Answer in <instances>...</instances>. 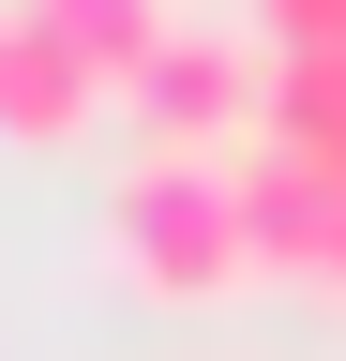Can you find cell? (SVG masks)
<instances>
[{
  "label": "cell",
  "instance_id": "6da1fadb",
  "mask_svg": "<svg viewBox=\"0 0 346 361\" xmlns=\"http://www.w3.org/2000/svg\"><path fill=\"white\" fill-rule=\"evenodd\" d=\"M106 256L151 301H226L256 286V211H241V151H151L106 196Z\"/></svg>",
  "mask_w": 346,
  "mask_h": 361
},
{
  "label": "cell",
  "instance_id": "7a4b0ae2",
  "mask_svg": "<svg viewBox=\"0 0 346 361\" xmlns=\"http://www.w3.org/2000/svg\"><path fill=\"white\" fill-rule=\"evenodd\" d=\"M136 121H151V151H256L271 135V75H256V30L226 16H181L151 45V75H136Z\"/></svg>",
  "mask_w": 346,
  "mask_h": 361
},
{
  "label": "cell",
  "instance_id": "3957f363",
  "mask_svg": "<svg viewBox=\"0 0 346 361\" xmlns=\"http://www.w3.org/2000/svg\"><path fill=\"white\" fill-rule=\"evenodd\" d=\"M241 211H256V271H286V286H331V301H346V180H331L316 151L256 135V151H241Z\"/></svg>",
  "mask_w": 346,
  "mask_h": 361
},
{
  "label": "cell",
  "instance_id": "277c9868",
  "mask_svg": "<svg viewBox=\"0 0 346 361\" xmlns=\"http://www.w3.org/2000/svg\"><path fill=\"white\" fill-rule=\"evenodd\" d=\"M91 106H106V75L75 61L30 0H0V135H75Z\"/></svg>",
  "mask_w": 346,
  "mask_h": 361
},
{
  "label": "cell",
  "instance_id": "5b68a950",
  "mask_svg": "<svg viewBox=\"0 0 346 361\" xmlns=\"http://www.w3.org/2000/svg\"><path fill=\"white\" fill-rule=\"evenodd\" d=\"M271 135L346 180V45H271Z\"/></svg>",
  "mask_w": 346,
  "mask_h": 361
},
{
  "label": "cell",
  "instance_id": "8992f818",
  "mask_svg": "<svg viewBox=\"0 0 346 361\" xmlns=\"http://www.w3.org/2000/svg\"><path fill=\"white\" fill-rule=\"evenodd\" d=\"M30 16H46V30L75 45V61L106 75V90H136V75H151V45L181 30V16H166V0H30Z\"/></svg>",
  "mask_w": 346,
  "mask_h": 361
},
{
  "label": "cell",
  "instance_id": "52a82bcc",
  "mask_svg": "<svg viewBox=\"0 0 346 361\" xmlns=\"http://www.w3.org/2000/svg\"><path fill=\"white\" fill-rule=\"evenodd\" d=\"M256 30L271 45H346V0H256Z\"/></svg>",
  "mask_w": 346,
  "mask_h": 361
}]
</instances>
